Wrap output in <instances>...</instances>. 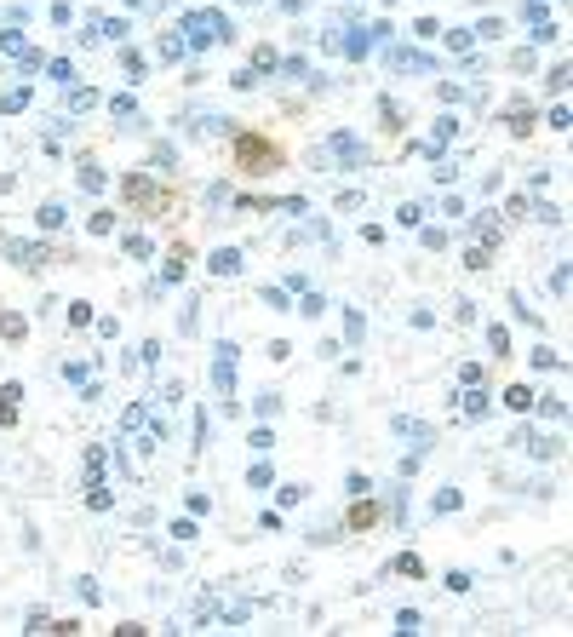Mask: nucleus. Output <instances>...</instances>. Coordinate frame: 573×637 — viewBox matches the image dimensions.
Returning a JSON list of instances; mask_svg holds the SVG:
<instances>
[{
	"instance_id": "nucleus-3",
	"label": "nucleus",
	"mask_w": 573,
	"mask_h": 637,
	"mask_svg": "<svg viewBox=\"0 0 573 637\" xmlns=\"http://www.w3.org/2000/svg\"><path fill=\"white\" fill-rule=\"evenodd\" d=\"M184 138H230V115H201V109H190V115H184Z\"/></svg>"
},
{
	"instance_id": "nucleus-15",
	"label": "nucleus",
	"mask_w": 573,
	"mask_h": 637,
	"mask_svg": "<svg viewBox=\"0 0 573 637\" xmlns=\"http://www.w3.org/2000/svg\"><path fill=\"white\" fill-rule=\"evenodd\" d=\"M470 40H476L470 29H448V52H459V58H464V52H470Z\"/></svg>"
},
{
	"instance_id": "nucleus-25",
	"label": "nucleus",
	"mask_w": 573,
	"mask_h": 637,
	"mask_svg": "<svg viewBox=\"0 0 573 637\" xmlns=\"http://www.w3.org/2000/svg\"><path fill=\"white\" fill-rule=\"evenodd\" d=\"M373 517H378V511H373V505H356V511H350V528H367Z\"/></svg>"
},
{
	"instance_id": "nucleus-4",
	"label": "nucleus",
	"mask_w": 573,
	"mask_h": 637,
	"mask_svg": "<svg viewBox=\"0 0 573 637\" xmlns=\"http://www.w3.org/2000/svg\"><path fill=\"white\" fill-rule=\"evenodd\" d=\"M212 385L218 391H235V345H218L212 351Z\"/></svg>"
},
{
	"instance_id": "nucleus-8",
	"label": "nucleus",
	"mask_w": 573,
	"mask_h": 637,
	"mask_svg": "<svg viewBox=\"0 0 573 637\" xmlns=\"http://www.w3.org/2000/svg\"><path fill=\"white\" fill-rule=\"evenodd\" d=\"M476 241H481V247L505 241V236H499V219H493V212H481V219H476Z\"/></svg>"
},
{
	"instance_id": "nucleus-14",
	"label": "nucleus",
	"mask_w": 573,
	"mask_h": 637,
	"mask_svg": "<svg viewBox=\"0 0 573 637\" xmlns=\"http://www.w3.org/2000/svg\"><path fill=\"white\" fill-rule=\"evenodd\" d=\"M35 219H40V230H58V224H63V207H58V201H47V207L35 212Z\"/></svg>"
},
{
	"instance_id": "nucleus-2",
	"label": "nucleus",
	"mask_w": 573,
	"mask_h": 637,
	"mask_svg": "<svg viewBox=\"0 0 573 637\" xmlns=\"http://www.w3.org/2000/svg\"><path fill=\"white\" fill-rule=\"evenodd\" d=\"M327 144H333V150H316V155H310L316 166H333V161H338V166H362V155H367L356 133H333Z\"/></svg>"
},
{
	"instance_id": "nucleus-24",
	"label": "nucleus",
	"mask_w": 573,
	"mask_h": 637,
	"mask_svg": "<svg viewBox=\"0 0 573 637\" xmlns=\"http://www.w3.org/2000/svg\"><path fill=\"white\" fill-rule=\"evenodd\" d=\"M0 52H6V58H18V52H23V35H18V29H12V35H0Z\"/></svg>"
},
{
	"instance_id": "nucleus-6",
	"label": "nucleus",
	"mask_w": 573,
	"mask_h": 637,
	"mask_svg": "<svg viewBox=\"0 0 573 637\" xmlns=\"http://www.w3.org/2000/svg\"><path fill=\"white\" fill-rule=\"evenodd\" d=\"M390 69H402V75H407V69H413V75H430L436 63H430L424 52H413V47H395V52H390Z\"/></svg>"
},
{
	"instance_id": "nucleus-5",
	"label": "nucleus",
	"mask_w": 573,
	"mask_h": 637,
	"mask_svg": "<svg viewBox=\"0 0 573 637\" xmlns=\"http://www.w3.org/2000/svg\"><path fill=\"white\" fill-rule=\"evenodd\" d=\"M378 40H384V29H350L344 35V58H367Z\"/></svg>"
},
{
	"instance_id": "nucleus-19",
	"label": "nucleus",
	"mask_w": 573,
	"mask_h": 637,
	"mask_svg": "<svg viewBox=\"0 0 573 637\" xmlns=\"http://www.w3.org/2000/svg\"><path fill=\"white\" fill-rule=\"evenodd\" d=\"M75 591H80V603H92V609H98V603H104V591H98V580H80V586H75Z\"/></svg>"
},
{
	"instance_id": "nucleus-13",
	"label": "nucleus",
	"mask_w": 573,
	"mask_h": 637,
	"mask_svg": "<svg viewBox=\"0 0 573 637\" xmlns=\"http://www.w3.org/2000/svg\"><path fill=\"white\" fill-rule=\"evenodd\" d=\"M80 184L86 190H104V166L98 161H80Z\"/></svg>"
},
{
	"instance_id": "nucleus-21",
	"label": "nucleus",
	"mask_w": 573,
	"mask_h": 637,
	"mask_svg": "<svg viewBox=\"0 0 573 637\" xmlns=\"http://www.w3.org/2000/svg\"><path fill=\"white\" fill-rule=\"evenodd\" d=\"M436 511H442V517L459 511V488H442V494H436Z\"/></svg>"
},
{
	"instance_id": "nucleus-23",
	"label": "nucleus",
	"mask_w": 573,
	"mask_h": 637,
	"mask_svg": "<svg viewBox=\"0 0 573 637\" xmlns=\"http://www.w3.org/2000/svg\"><path fill=\"white\" fill-rule=\"evenodd\" d=\"M161 58H184V35H166L161 40Z\"/></svg>"
},
{
	"instance_id": "nucleus-9",
	"label": "nucleus",
	"mask_w": 573,
	"mask_h": 637,
	"mask_svg": "<svg viewBox=\"0 0 573 637\" xmlns=\"http://www.w3.org/2000/svg\"><path fill=\"white\" fill-rule=\"evenodd\" d=\"M241 161L247 166H270V150H264L258 138H241Z\"/></svg>"
},
{
	"instance_id": "nucleus-18",
	"label": "nucleus",
	"mask_w": 573,
	"mask_h": 637,
	"mask_svg": "<svg viewBox=\"0 0 573 637\" xmlns=\"http://www.w3.org/2000/svg\"><path fill=\"white\" fill-rule=\"evenodd\" d=\"M464 413H470V419H481V413H488V396H481L476 385H470V396H464Z\"/></svg>"
},
{
	"instance_id": "nucleus-26",
	"label": "nucleus",
	"mask_w": 573,
	"mask_h": 637,
	"mask_svg": "<svg viewBox=\"0 0 573 637\" xmlns=\"http://www.w3.org/2000/svg\"><path fill=\"white\" fill-rule=\"evenodd\" d=\"M161 281H184V253H178V259H166V270H161Z\"/></svg>"
},
{
	"instance_id": "nucleus-7",
	"label": "nucleus",
	"mask_w": 573,
	"mask_h": 637,
	"mask_svg": "<svg viewBox=\"0 0 573 637\" xmlns=\"http://www.w3.org/2000/svg\"><path fill=\"white\" fill-rule=\"evenodd\" d=\"M126 201H144V207H161V195H155V184H149V178H138V173H132V178H126Z\"/></svg>"
},
{
	"instance_id": "nucleus-17",
	"label": "nucleus",
	"mask_w": 573,
	"mask_h": 637,
	"mask_svg": "<svg viewBox=\"0 0 573 637\" xmlns=\"http://www.w3.org/2000/svg\"><path fill=\"white\" fill-rule=\"evenodd\" d=\"M344 327H350V339H367V316L362 310H344Z\"/></svg>"
},
{
	"instance_id": "nucleus-22",
	"label": "nucleus",
	"mask_w": 573,
	"mask_h": 637,
	"mask_svg": "<svg viewBox=\"0 0 573 637\" xmlns=\"http://www.w3.org/2000/svg\"><path fill=\"white\" fill-rule=\"evenodd\" d=\"M527 126H534V115H527V109H522V104H516V109H510V133H516V138H522V133H527Z\"/></svg>"
},
{
	"instance_id": "nucleus-11",
	"label": "nucleus",
	"mask_w": 573,
	"mask_h": 637,
	"mask_svg": "<svg viewBox=\"0 0 573 637\" xmlns=\"http://www.w3.org/2000/svg\"><path fill=\"white\" fill-rule=\"evenodd\" d=\"M6 253H12V259H18V265H29V270L40 265V247H29V241H12Z\"/></svg>"
},
{
	"instance_id": "nucleus-16",
	"label": "nucleus",
	"mask_w": 573,
	"mask_h": 637,
	"mask_svg": "<svg viewBox=\"0 0 573 637\" xmlns=\"http://www.w3.org/2000/svg\"><path fill=\"white\" fill-rule=\"evenodd\" d=\"M126 253H132V259H149L155 247H149V236H138V230H132V236H126Z\"/></svg>"
},
{
	"instance_id": "nucleus-10",
	"label": "nucleus",
	"mask_w": 573,
	"mask_h": 637,
	"mask_svg": "<svg viewBox=\"0 0 573 637\" xmlns=\"http://www.w3.org/2000/svg\"><path fill=\"white\" fill-rule=\"evenodd\" d=\"M235 270H241V253H230V247L212 253V276H235Z\"/></svg>"
},
{
	"instance_id": "nucleus-12",
	"label": "nucleus",
	"mask_w": 573,
	"mask_h": 637,
	"mask_svg": "<svg viewBox=\"0 0 573 637\" xmlns=\"http://www.w3.org/2000/svg\"><path fill=\"white\" fill-rule=\"evenodd\" d=\"M98 98H104V92H92V87H75V92H69V109H98Z\"/></svg>"
},
{
	"instance_id": "nucleus-1",
	"label": "nucleus",
	"mask_w": 573,
	"mask_h": 637,
	"mask_svg": "<svg viewBox=\"0 0 573 637\" xmlns=\"http://www.w3.org/2000/svg\"><path fill=\"white\" fill-rule=\"evenodd\" d=\"M212 40H230V18H218V12H184V52H207Z\"/></svg>"
},
{
	"instance_id": "nucleus-27",
	"label": "nucleus",
	"mask_w": 573,
	"mask_h": 637,
	"mask_svg": "<svg viewBox=\"0 0 573 637\" xmlns=\"http://www.w3.org/2000/svg\"><path fill=\"white\" fill-rule=\"evenodd\" d=\"M281 12H304V0H281Z\"/></svg>"
},
{
	"instance_id": "nucleus-20",
	"label": "nucleus",
	"mask_w": 573,
	"mask_h": 637,
	"mask_svg": "<svg viewBox=\"0 0 573 637\" xmlns=\"http://www.w3.org/2000/svg\"><path fill=\"white\" fill-rule=\"evenodd\" d=\"M144 419H149V402H132V408H126V431H138Z\"/></svg>"
}]
</instances>
